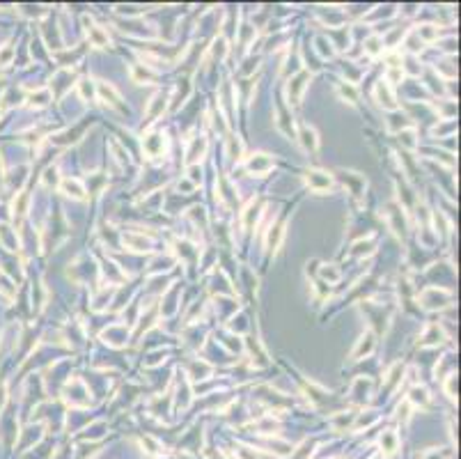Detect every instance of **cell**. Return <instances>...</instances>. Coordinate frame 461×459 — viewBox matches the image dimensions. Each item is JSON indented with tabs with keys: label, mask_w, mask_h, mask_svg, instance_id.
<instances>
[{
	"label": "cell",
	"mask_w": 461,
	"mask_h": 459,
	"mask_svg": "<svg viewBox=\"0 0 461 459\" xmlns=\"http://www.w3.org/2000/svg\"><path fill=\"white\" fill-rule=\"evenodd\" d=\"M301 138H303V145H305V150H317V145H319V138H317V131L314 129H310V127H305L303 129V133H301Z\"/></svg>",
	"instance_id": "obj_1"
}]
</instances>
